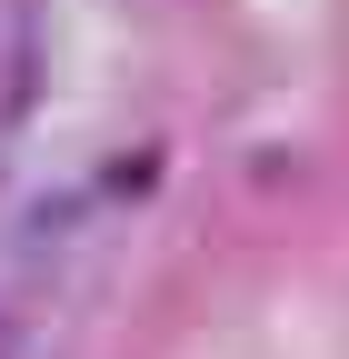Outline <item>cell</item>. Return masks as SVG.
<instances>
[{"instance_id":"6da1fadb","label":"cell","mask_w":349,"mask_h":359,"mask_svg":"<svg viewBox=\"0 0 349 359\" xmlns=\"http://www.w3.org/2000/svg\"><path fill=\"white\" fill-rule=\"evenodd\" d=\"M150 180H160V160H150V150H120V160H110V190H120V200H140Z\"/></svg>"},{"instance_id":"7a4b0ae2","label":"cell","mask_w":349,"mask_h":359,"mask_svg":"<svg viewBox=\"0 0 349 359\" xmlns=\"http://www.w3.org/2000/svg\"><path fill=\"white\" fill-rule=\"evenodd\" d=\"M0 359H20V330H11V309H0Z\"/></svg>"}]
</instances>
